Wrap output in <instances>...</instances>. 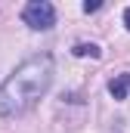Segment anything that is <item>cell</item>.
I'll use <instances>...</instances> for the list:
<instances>
[{
	"label": "cell",
	"instance_id": "3",
	"mask_svg": "<svg viewBox=\"0 0 130 133\" xmlns=\"http://www.w3.org/2000/svg\"><path fill=\"white\" fill-rule=\"evenodd\" d=\"M108 93H112L115 99H127L130 96V74H115V77L108 81Z\"/></svg>",
	"mask_w": 130,
	"mask_h": 133
},
{
	"label": "cell",
	"instance_id": "5",
	"mask_svg": "<svg viewBox=\"0 0 130 133\" xmlns=\"http://www.w3.org/2000/svg\"><path fill=\"white\" fill-rule=\"evenodd\" d=\"M99 6H102L99 0H87V3H84V12H96Z\"/></svg>",
	"mask_w": 130,
	"mask_h": 133
},
{
	"label": "cell",
	"instance_id": "1",
	"mask_svg": "<svg viewBox=\"0 0 130 133\" xmlns=\"http://www.w3.org/2000/svg\"><path fill=\"white\" fill-rule=\"evenodd\" d=\"M53 84V56L40 53L25 59L3 84H0V115L16 118L25 115Z\"/></svg>",
	"mask_w": 130,
	"mask_h": 133
},
{
	"label": "cell",
	"instance_id": "6",
	"mask_svg": "<svg viewBox=\"0 0 130 133\" xmlns=\"http://www.w3.org/2000/svg\"><path fill=\"white\" fill-rule=\"evenodd\" d=\"M124 25H127V31H130V6L124 9Z\"/></svg>",
	"mask_w": 130,
	"mask_h": 133
},
{
	"label": "cell",
	"instance_id": "2",
	"mask_svg": "<svg viewBox=\"0 0 130 133\" xmlns=\"http://www.w3.org/2000/svg\"><path fill=\"white\" fill-rule=\"evenodd\" d=\"M22 22L28 28H34V31H47V28L56 25V6L47 3V0H31L22 9Z\"/></svg>",
	"mask_w": 130,
	"mask_h": 133
},
{
	"label": "cell",
	"instance_id": "4",
	"mask_svg": "<svg viewBox=\"0 0 130 133\" xmlns=\"http://www.w3.org/2000/svg\"><path fill=\"white\" fill-rule=\"evenodd\" d=\"M71 53H74V56H90V59H99V56H102V50H99L96 43H74Z\"/></svg>",
	"mask_w": 130,
	"mask_h": 133
}]
</instances>
